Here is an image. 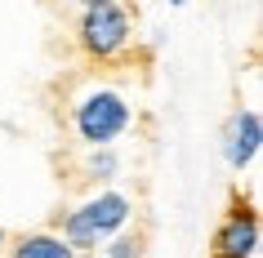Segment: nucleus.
Segmentation results:
<instances>
[{
  "mask_svg": "<svg viewBox=\"0 0 263 258\" xmlns=\"http://www.w3.org/2000/svg\"><path fill=\"white\" fill-rule=\"evenodd\" d=\"M58 5H67V9H81V5H89V0H58Z\"/></svg>",
  "mask_w": 263,
  "mask_h": 258,
  "instance_id": "9",
  "label": "nucleus"
},
{
  "mask_svg": "<svg viewBox=\"0 0 263 258\" xmlns=\"http://www.w3.org/2000/svg\"><path fill=\"white\" fill-rule=\"evenodd\" d=\"M134 218H139L134 196H125L121 187H94L81 205H71L67 214L58 218L54 231L76 249V258H81V254H98L103 241H111L116 231L134 227Z\"/></svg>",
  "mask_w": 263,
  "mask_h": 258,
  "instance_id": "2",
  "label": "nucleus"
},
{
  "mask_svg": "<svg viewBox=\"0 0 263 258\" xmlns=\"http://www.w3.org/2000/svg\"><path fill=\"white\" fill-rule=\"evenodd\" d=\"M0 254L5 258H76V249L54 227H41V231H18V236H9Z\"/></svg>",
  "mask_w": 263,
  "mask_h": 258,
  "instance_id": "6",
  "label": "nucleus"
},
{
  "mask_svg": "<svg viewBox=\"0 0 263 258\" xmlns=\"http://www.w3.org/2000/svg\"><path fill=\"white\" fill-rule=\"evenodd\" d=\"M214 258H259V209L254 201H236L228 205V214L214 227Z\"/></svg>",
  "mask_w": 263,
  "mask_h": 258,
  "instance_id": "4",
  "label": "nucleus"
},
{
  "mask_svg": "<svg viewBox=\"0 0 263 258\" xmlns=\"http://www.w3.org/2000/svg\"><path fill=\"white\" fill-rule=\"evenodd\" d=\"M76 49L94 67H116L134 54V14L125 0H89L76 9Z\"/></svg>",
  "mask_w": 263,
  "mask_h": 258,
  "instance_id": "3",
  "label": "nucleus"
},
{
  "mask_svg": "<svg viewBox=\"0 0 263 258\" xmlns=\"http://www.w3.org/2000/svg\"><path fill=\"white\" fill-rule=\"evenodd\" d=\"M76 174H81V183H89V187H111V183L121 178V156H116V147H81Z\"/></svg>",
  "mask_w": 263,
  "mask_h": 258,
  "instance_id": "7",
  "label": "nucleus"
},
{
  "mask_svg": "<svg viewBox=\"0 0 263 258\" xmlns=\"http://www.w3.org/2000/svg\"><path fill=\"white\" fill-rule=\"evenodd\" d=\"M139 125V107L129 89L107 76H94L71 89L67 98V129L76 147H116L129 129Z\"/></svg>",
  "mask_w": 263,
  "mask_h": 258,
  "instance_id": "1",
  "label": "nucleus"
},
{
  "mask_svg": "<svg viewBox=\"0 0 263 258\" xmlns=\"http://www.w3.org/2000/svg\"><path fill=\"white\" fill-rule=\"evenodd\" d=\"M5 241H9V231H5V227H0V249H5Z\"/></svg>",
  "mask_w": 263,
  "mask_h": 258,
  "instance_id": "11",
  "label": "nucleus"
},
{
  "mask_svg": "<svg viewBox=\"0 0 263 258\" xmlns=\"http://www.w3.org/2000/svg\"><path fill=\"white\" fill-rule=\"evenodd\" d=\"M0 258H5V254H0Z\"/></svg>",
  "mask_w": 263,
  "mask_h": 258,
  "instance_id": "13",
  "label": "nucleus"
},
{
  "mask_svg": "<svg viewBox=\"0 0 263 258\" xmlns=\"http://www.w3.org/2000/svg\"><path fill=\"white\" fill-rule=\"evenodd\" d=\"M170 5H174V9H183V5H192V0H170Z\"/></svg>",
  "mask_w": 263,
  "mask_h": 258,
  "instance_id": "10",
  "label": "nucleus"
},
{
  "mask_svg": "<svg viewBox=\"0 0 263 258\" xmlns=\"http://www.w3.org/2000/svg\"><path fill=\"white\" fill-rule=\"evenodd\" d=\"M81 258H103V254H81Z\"/></svg>",
  "mask_w": 263,
  "mask_h": 258,
  "instance_id": "12",
  "label": "nucleus"
},
{
  "mask_svg": "<svg viewBox=\"0 0 263 258\" xmlns=\"http://www.w3.org/2000/svg\"><path fill=\"white\" fill-rule=\"evenodd\" d=\"M98 254H103V258H143V231H134V227L116 231L111 241H103Z\"/></svg>",
  "mask_w": 263,
  "mask_h": 258,
  "instance_id": "8",
  "label": "nucleus"
},
{
  "mask_svg": "<svg viewBox=\"0 0 263 258\" xmlns=\"http://www.w3.org/2000/svg\"><path fill=\"white\" fill-rule=\"evenodd\" d=\"M259 151H263L259 111L254 107H236L232 116H228V125H223V161H228L232 174H246V169H254Z\"/></svg>",
  "mask_w": 263,
  "mask_h": 258,
  "instance_id": "5",
  "label": "nucleus"
}]
</instances>
